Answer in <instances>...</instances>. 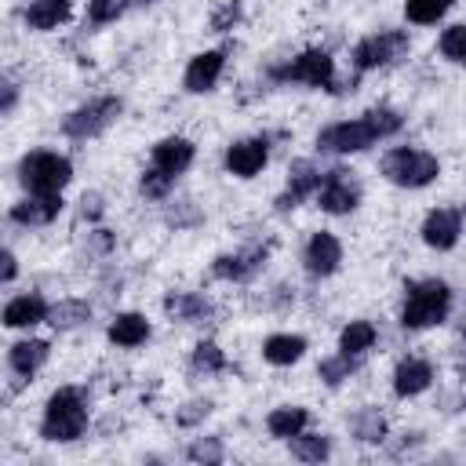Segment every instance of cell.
<instances>
[{
    "label": "cell",
    "mask_w": 466,
    "mask_h": 466,
    "mask_svg": "<svg viewBox=\"0 0 466 466\" xmlns=\"http://www.w3.org/2000/svg\"><path fill=\"white\" fill-rule=\"evenodd\" d=\"M404 124V116L390 106H379V109H368L364 116L357 120H339V124H328L320 135H317V149L320 153H360L368 146H375L379 138H390L397 135Z\"/></svg>",
    "instance_id": "1"
},
{
    "label": "cell",
    "mask_w": 466,
    "mask_h": 466,
    "mask_svg": "<svg viewBox=\"0 0 466 466\" xmlns=\"http://www.w3.org/2000/svg\"><path fill=\"white\" fill-rule=\"evenodd\" d=\"M87 426V404H84V393L76 386H58L51 397H47V408H44V422H40V437L51 441V444H69L84 433Z\"/></svg>",
    "instance_id": "2"
},
{
    "label": "cell",
    "mask_w": 466,
    "mask_h": 466,
    "mask_svg": "<svg viewBox=\"0 0 466 466\" xmlns=\"http://www.w3.org/2000/svg\"><path fill=\"white\" fill-rule=\"evenodd\" d=\"M451 309V288L437 277L430 280H411L404 284V309H400V324L419 331V328H433L448 317Z\"/></svg>",
    "instance_id": "3"
},
{
    "label": "cell",
    "mask_w": 466,
    "mask_h": 466,
    "mask_svg": "<svg viewBox=\"0 0 466 466\" xmlns=\"http://www.w3.org/2000/svg\"><path fill=\"white\" fill-rule=\"evenodd\" d=\"M18 178H22V186L29 193H62L69 186V178H73V164L62 153L36 149V153H25L22 157Z\"/></svg>",
    "instance_id": "4"
},
{
    "label": "cell",
    "mask_w": 466,
    "mask_h": 466,
    "mask_svg": "<svg viewBox=\"0 0 466 466\" xmlns=\"http://www.w3.org/2000/svg\"><path fill=\"white\" fill-rule=\"evenodd\" d=\"M382 175H386L393 186L422 189V186H430V182L441 175V164H437V157L426 153V149L400 146V149H390V153L382 157Z\"/></svg>",
    "instance_id": "5"
},
{
    "label": "cell",
    "mask_w": 466,
    "mask_h": 466,
    "mask_svg": "<svg viewBox=\"0 0 466 466\" xmlns=\"http://www.w3.org/2000/svg\"><path fill=\"white\" fill-rule=\"evenodd\" d=\"M273 80H291V84H306V87H331L335 80V58L320 47H309L302 55H295L291 62L269 69Z\"/></svg>",
    "instance_id": "6"
},
{
    "label": "cell",
    "mask_w": 466,
    "mask_h": 466,
    "mask_svg": "<svg viewBox=\"0 0 466 466\" xmlns=\"http://www.w3.org/2000/svg\"><path fill=\"white\" fill-rule=\"evenodd\" d=\"M120 109H124V102L113 98V95H109V98H95V102L73 109V113L62 120V131H66L69 138H95V135H102V131L120 116Z\"/></svg>",
    "instance_id": "7"
},
{
    "label": "cell",
    "mask_w": 466,
    "mask_h": 466,
    "mask_svg": "<svg viewBox=\"0 0 466 466\" xmlns=\"http://www.w3.org/2000/svg\"><path fill=\"white\" fill-rule=\"evenodd\" d=\"M317 204L328 215H350L360 204V182L353 178V171H346V167L324 171L320 186H317Z\"/></svg>",
    "instance_id": "8"
},
{
    "label": "cell",
    "mask_w": 466,
    "mask_h": 466,
    "mask_svg": "<svg viewBox=\"0 0 466 466\" xmlns=\"http://www.w3.org/2000/svg\"><path fill=\"white\" fill-rule=\"evenodd\" d=\"M404 51H408V33H400V29L371 33V36L357 40V47H353V66H357L360 73H368V69L390 66V62L400 58Z\"/></svg>",
    "instance_id": "9"
},
{
    "label": "cell",
    "mask_w": 466,
    "mask_h": 466,
    "mask_svg": "<svg viewBox=\"0 0 466 466\" xmlns=\"http://www.w3.org/2000/svg\"><path fill=\"white\" fill-rule=\"evenodd\" d=\"M269 160V138L258 135V138H240L226 149V171L237 175V178H251L266 167Z\"/></svg>",
    "instance_id": "10"
},
{
    "label": "cell",
    "mask_w": 466,
    "mask_h": 466,
    "mask_svg": "<svg viewBox=\"0 0 466 466\" xmlns=\"http://www.w3.org/2000/svg\"><path fill=\"white\" fill-rule=\"evenodd\" d=\"M262 262H266V248L262 244H248L240 251L218 255L211 262V277H218V280H248V277H255L262 269Z\"/></svg>",
    "instance_id": "11"
},
{
    "label": "cell",
    "mask_w": 466,
    "mask_h": 466,
    "mask_svg": "<svg viewBox=\"0 0 466 466\" xmlns=\"http://www.w3.org/2000/svg\"><path fill=\"white\" fill-rule=\"evenodd\" d=\"M302 262H306V273H309V277H331V273L339 269V262H342V244H339V237L328 233V229L313 233L309 244H306V251H302Z\"/></svg>",
    "instance_id": "12"
},
{
    "label": "cell",
    "mask_w": 466,
    "mask_h": 466,
    "mask_svg": "<svg viewBox=\"0 0 466 466\" xmlns=\"http://www.w3.org/2000/svg\"><path fill=\"white\" fill-rule=\"evenodd\" d=\"M459 233H462V215L459 208H433L422 222V240L437 251H451L459 244Z\"/></svg>",
    "instance_id": "13"
},
{
    "label": "cell",
    "mask_w": 466,
    "mask_h": 466,
    "mask_svg": "<svg viewBox=\"0 0 466 466\" xmlns=\"http://www.w3.org/2000/svg\"><path fill=\"white\" fill-rule=\"evenodd\" d=\"M317 186H320V171H317V164H313V160H295L291 171H288V186H284V193L277 197V211H291V208H299L306 197L317 193Z\"/></svg>",
    "instance_id": "14"
},
{
    "label": "cell",
    "mask_w": 466,
    "mask_h": 466,
    "mask_svg": "<svg viewBox=\"0 0 466 466\" xmlns=\"http://www.w3.org/2000/svg\"><path fill=\"white\" fill-rule=\"evenodd\" d=\"M222 66H226V51H200V55H193L189 66H186V76H182L186 91H193V95L211 91L218 84V76H222Z\"/></svg>",
    "instance_id": "15"
},
{
    "label": "cell",
    "mask_w": 466,
    "mask_h": 466,
    "mask_svg": "<svg viewBox=\"0 0 466 466\" xmlns=\"http://www.w3.org/2000/svg\"><path fill=\"white\" fill-rule=\"evenodd\" d=\"M58 211H62V193H29L11 208V218L18 226H47L58 218Z\"/></svg>",
    "instance_id": "16"
},
{
    "label": "cell",
    "mask_w": 466,
    "mask_h": 466,
    "mask_svg": "<svg viewBox=\"0 0 466 466\" xmlns=\"http://www.w3.org/2000/svg\"><path fill=\"white\" fill-rule=\"evenodd\" d=\"M193 142L189 138H182V135H167V138H160L157 146H153V167H160V171H167L171 178H178L189 164H193Z\"/></svg>",
    "instance_id": "17"
},
{
    "label": "cell",
    "mask_w": 466,
    "mask_h": 466,
    "mask_svg": "<svg viewBox=\"0 0 466 466\" xmlns=\"http://www.w3.org/2000/svg\"><path fill=\"white\" fill-rule=\"evenodd\" d=\"M430 382H433V368L422 357H404L393 371V393L397 397H419L422 390H430Z\"/></svg>",
    "instance_id": "18"
},
{
    "label": "cell",
    "mask_w": 466,
    "mask_h": 466,
    "mask_svg": "<svg viewBox=\"0 0 466 466\" xmlns=\"http://www.w3.org/2000/svg\"><path fill=\"white\" fill-rule=\"evenodd\" d=\"M47 317V302L40 299V295H18V299H11L7 306H4V313H0V320L7 324V328H33V324H40Z\"/></svg>",
    "instance_id": "19"
},
{
    "label": "cell",
    "mask_w": 466,
    "mask_h": 466,
    "mask_svg": "<svg viewBox=\"0 0 466 466\" xmlns=\"http://www.w3.org/2000/svg\"><path fill=\"white\" fill-rule=\"evenodd\" d=\"M164 313L171 320H182V324H193V320H204L211 313L208 299L204 295H193V291H171L164 295Z\"/></svg>",
    "instance_id": "20"
},
{
    "label": "cell",
    "mask_w": 466,
    "mask_h": 466,
    "mask_svg": "<svg viewBox=\"0 0 466 466\" xmlns=\"http://www.w3.org/2000/svg\"><path fill=\"white\" fill-rule=\"evenodd\" d=\"M47 357H51V346H47L44 339H22V342H15L11 353H7V360H11V368H15L18 375H36Z\"/></svg>",
    "instance_id": "21"
},
{
    "label": "cell",
    "mask_w": 466,
    "mask_h": 466,
    "mask_svg": "<svg viewBox=\"0 0 466 466\" xmlns=\"http://www.w3.org/2000/svg\"><path fill=\"white\" fill-rule=\"evenodd\" d=\"M69 11H73L69 0H33V4L25 7V25L47 33V29H58V25L69 18Z\"/></svg>",
    "instance_id": "22"
},
{
    "label": "cell",
    "mask_w": 466,
    "mask_h": 466,
    "mask_svg": "<svg viewBox=\"0 0 466 466\" xmlns=\"http://www.w3.org/2000/svg\"><path fill=\"white\" fill-rule=\"evenodd\" d=\"M149 339V320L142 313H116L113 324H109V342L116 346H142Z\"/></svg>",
    "instance_id": "23"
},
{
    "label": "cell",
    "mask_w": 466,
    "mask_h": 466,
    "mask_svg": "<svg viewBox=\"0 0 466 466\" xmlns=\"http://www.w3.org/2000/svg\"><path fill=\"white\" fill-rule=\"evenodd\" d=\"M55 331H69V328H80L91 320V306L84 299H62L55 306H47V317H44Z\"/></svg>",
    "instance_id": "24"
},
{
    "label": "cell",
    "mask_w": 466,
    "mask_h": 466,
    "mask_svg": "<svg viewBox=\"0 0 466 466\" xmlns=\"http://www.w3.org/2000/svg\"><path fill=\"white\" fill-rule=\"evenodd\" d=\"M302 353H306V339H302V335H269V339L262 342V357H266L269 364H277V368L295 364Z\"/></svg>",
    "instance_id": "25"
},
{
    "label": "cell",
    "mask_w": 466,
    "mask_h": 466,
    "mask_svg": "<svg viewBox=\"0 0 466 466\" xmlns=\"http://www.w3.org/2000/svg\"><path fill=\"white\" fill-rule=\"evenodd\" d=\"M306 422H309V411H306V408H299V404L273 408V411H269V419H266L269 433H273V437H280V441H288V437H295L299 430H306Z\"/></svg>",
    "instance_id": "26"
},
{
    "label": "cell",
    "mask_w": 466,
    "mask_h": 466,
    "mask_svg": "<svg viewBox=\"0 0 466 466\" xmlns=\"http://www.w3.org/2000/svg\"><path fill=\"white\" fill-rule=\"evenodd\" d=\"M371 346H375V324L371 320H350L339 335V350L350 353V357H360Z\"/></svg>",
    "instance_id": "27"
},
{
    "label": "cell",
    "mask_w": 466,
    "mask_h": 466,
    "mask_svg": "<svg viewBox=\"0 0 466 466\" xmlns=\"http://www.w3.org/2000/svg\"><path fill=\"white\" fill-rule=\"evenodd\" d=\"M350 430L357 441H368V444H379L386 441V419L379 408H360L353 419H350Z\"/></svg>",
    "instance_id": "28"
},
{
    "label": "cell",
    "mask_w": 466,
    "mask_h": 466,
    "mask_svg": "<svg viewBox=\"0 0 466 466\" xmlns=\"http://www.w3.org/2000/svg\"><path fill=\"white\" fill-rule=\"evenodd\" d=\"M291 441V455L295 459H302V462H320V459H328V451H331V444H328V437L324 433H295V437H288Z\"/></svg>",
    "instance_id": "29"
},
{
    "label": "cell",
    "mask_w": 466,
    "mask_h": 466,
    "mask_svg": "<svg viewBox=\"0 0 466 466\" xmlns=\"http://www.w3.org/2000/svg\"><path fill=\"white\" fill-rule=\"evenodd\" d=\"M357 371V357H350V353H335V357H324L320 364H317V375L328 382V386H339V382H346L350 375Z\"/></svg>",
    "instance_id": "30"
},
{
    "label": "cell",
    "mask_w": 466,
    "mask_h": 466,
    "mask_svg": "<svg viewBox=\"0 0 466 466\" xmlns=\"http://www.w3.org/2000/svg\"><path fill=\"white\" fill-rule=\"evenodd\" d=\"M189 364H193V371H200V375H218V371H226V353H222L215 342H197Z\"/></svg>",
    "instance_id": "31"
},
{
    "label": "cell",
    "mask_w": 466,
    "mask_h": 466,
    "mask_svg": "<svg viewBox=\"0 0 466 466\" xmlns=\"http://www.w3.org/2000/svg\"><path fill=\"white\" fill-rule=\"evenodd\" d=\"M451 4H455V0H404V15H408L411 22H419V25H430V22H437Z\"/></svg>",
    "instance_id": "32"
},
{
    "label": "cell",
    "mask_w": 466,
    "mask_h": 466,
    "mask_svg": "<svg viewBox=\"0 0 466 466\" xmlns=\"http://www.w3.org/2000/svg\"><path fill=\"white\" fill-rule=\"evenodd\" d=\"M171 186H175V178H171L167 171H160V167H149V171H142V178H138V189H142V197H149V200L167 197Z\"/></svg>",
    "instance_id": "33"
},
{
    "label": "cell",
    "mask_w": 466,
    "mask_h": 466,
    "mask_svg": "<svg viewBox=\"0 0 466 466\" xmlns=\"http://www.w3.org/2000/svg\"><path fill=\"white\" fill-rule=\"evenodd\" d=\"M441 55L448 58V62H462L466 58V25H448L444 33H441Z\"/></svg>",
    "instance_id": "34"
},
{
    "label": "cell",
    "mask_w": 466,
    "mask_h": 466,
    "mask_svg": "<svg viewBox=\"0 0 466 466\" xmlns=\"http://www.w3.org/2000/svg\"><path fill=\"white\" fill-rule=\"evenodd\" d=\"M186 455H189L193 462H222V441H218V437H200V441L189 444Z\"/></svg>",
    "instance_id": "35"
},
{
    "label": "cell",
    "mask_w": 466,
    "mask_h": 466,
    "mask_svg": "<svg viewBox=\"0 0 466 466\" xmlns=\"http://www.w3.org/2000/svg\"><path fill=\"white\" fill-rule=\"evenodd\" d=\"M124 7H127L124 0H91V4H87V18H91L95 25H106V22H113Z\"/></svg>",
    "instance_id": "36"
},
{
    "label": "cell",
    "mask_w": 466,
    "mask_h": 466,
    "mask_svg": "<svg viewBox=\"0 0 466 466\" xmlns=\"http://www.w3.org/2000/svg\"><path fill=\"white\" fill-rule=\"evenodd\" d=\"M240 22V0H226L215 15H211V29L215 33H226V29H233Z\"/></svg>",
    "instance_id": "37"
},
{
    "label": "cell",
    "mask_w": 466,
    "mask_h": 466,
    "mask_svg": "<svg viewBox=\"0 0 466 466\" xmlns=\"http://www.w3.org/2000/svg\"><path fill=\"white\" fill-rule=\"evenodd\" d=\"M208 411H211V400H189V404L175 415V422H178V426H197V422L208 419Z\"/></svg>",
    "instance_id": "38"
},
{
    "label": "cell",
    "mask_w": 466,
    "mask_h": 466,
    "mask_svg": "<svg viewBox=\"0 0 466 466\" xmlns=\"http://www.w3.org/2000/svg\"><path fill=\"white\" fill-rule=\"evenodd\" d=\"M87 248H91L95 255H109V251H113V233H109V229H91V233H87Z\"/></svg>",
    "instance_id": "39"
},
{
    "label": "cell",
    "mask_w": 466,
    "mask_h": 466,
    "mask_svg": "<svg viewBox=\"0 0 466 466\" xmlns=\"http://www.w3.org/2000/svg\"><path fill=\"white\" fill-rule=\"evenodd\" d=\"M80 215L84 218H98L102 215V197L98 193H84L80 197Z\"/></svg>",
    "instance_id": "40"
},
{
    "label": "cell",
    "mask_w": 466,
    "mask_h": 466,
    "mask_svg": "<svg viewBox=\"0 0 466 466\" xmlns=\"http://www.w3.org/2000/svg\"><path fill=\"white\" fill-rule=\"evenodd\" d=\"M15 277H18V258L11 251H0V284H7Z\"/></svg>",
    "instance_id": "41"
},
{
    "label": "cell",
    "mask_w": 466,
    "mask_h": 466,
    "mask_svg": "<svg viewBox=\"0 0 466 466\" xmlns=\"http://www.w3.org/2000/svg\"><path fill=\"white\" fill-rule=\"evenodd\" d=\"M15 98H18V87H11V84H0V113H7V109L15 106Z\"/></svg>",
    "instance_id": "42"
},
{
    "label": "cell",
    "mask_w": 466,
    "mask_h": 466,
    "mask_svg": "<svg viewBox=\"0 0 466 466\" xmlns=\"http://www.w3.org/2000/svg\"><path fill=\"white\" fill-rule=\"evenodd\" d=\"M127 7H146V4H157V0H124Z\"/></svg>",
    "instance_id": "43"
}]
</instances>
